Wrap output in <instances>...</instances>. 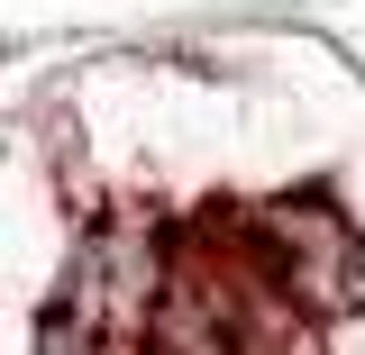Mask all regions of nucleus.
<instances>
[{"label": "nucleus", "mask_w": 365, "mask_h": 355, "mask_svg": "<svg viewBox=\"0 0 365 355\" xmlns=\"http://www.w3.org/2000/svg\"><path fill=\"white\" fill-rule=\"evenodd\" d=\"M37 355H91V337H83V310H55V319H46Z\"/></svg>", "instance_id": "obj_1"}]
</instances>
